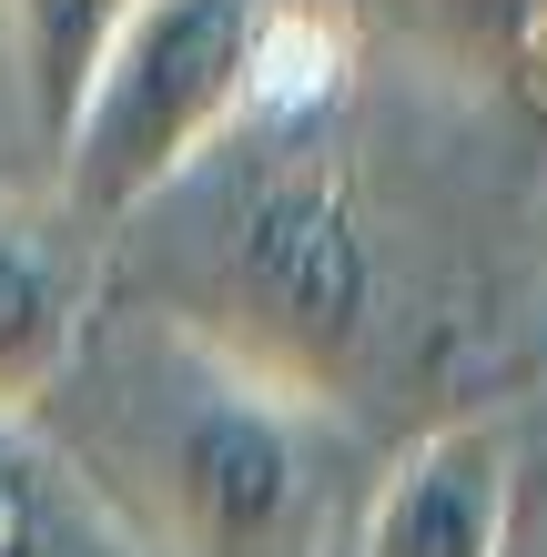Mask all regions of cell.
<instances>
[{"label":"cell","instance_id":"obj_8","mask_svg":"<svg viewBox=\"0 0 547 557\" xmlns=\"http://www.w3.org/2000/svg\"><path fill=\"white\" fill-rule=\"evenodd\" d=\"M133 0H0V41H11V72H21V102L41 122V143L72 133L91 72H102L112 30Z\"/></svg>","mask_w":547,"mask_h":557},{"label":"cell","instance_id":"obj_3","mask_svg":"<svg viewBox=\"0 0 547 557\" xmlns=\"http://www.w3.org/2000/svg\"><path fill=\"white\" fill-rule=\"evenodd\" d=\"M183 345V335H173ZM192 385L163 396V425H142L152 476V557H304L314 537V446L304 406L223 375L183 345Z\"/></svg>","mask_w":547,"mask_h":557},{"label":"cell","instance_id":"obj_4","mask_svg":"<svg viewBox=\"0 0 547 557\" xmlns=\"http://www.w3.org/2000/svg\"><path fill=\"white\" fill-rule=\"evenodd\" d=\"M507 528H518V436L497 416H457L385 467L356 557H507Z\"/></svg>","mask_w":547,"mask_h":557},{"label":"cell","instance_id":"obj_2","mask_svg":"<svg viewBox=\"0 0 547 557\" xmlns=\"http://www.w3.org/2000/svg\"><path fill=\"white\" fill-rule=\"evenodd\" d=\"M253 51L264 0H133L91 72L72 133H61V223L72 234H133L163 213L253 112Z\"/></svg>","mask_w":547,"mask_h":557},{"label":"cell","instance_id":"obj_5","mask_svg":"<svg viewBox=\"0 0 547 557\" xmlns=\"http://www.w3.org/2000/svg\"><path fill=\"white\" fill-rule=\"evenodd\" d=\"M91 345V274L82 244L30 213H0V416H30L82 375Z\"/></svg>","mask_w":547,"mask_h":557},{"label":"cell","instance_id":"obj_1","mask_svg":"<svg viewBox=\"0 0 547 557\" xmlns=\"http://www.w3.org/2000/svg\"><path fill=\"white\" fill-rule=\"evenodd\" d=\"M183 193L192 234L163 284V324L223 375L314 416L375 345V223L356 173L314 143H253L223 183L192 173Z\"/></svg>","mask_w":547,"mask_h":557},{"label":"cell","instance_id":"obj_7","mask_svg":"<svg viewBox=\"0 0 547 557\" xmlns=\"http://www.w3.org/2000/svg\"><path fill=\"white\" fill-rule=\"evenodd\" d=\"M356 41H396L457 82H507L518 51L547 30V0H345Z\"/></svg>","mask_w":547,"mask_h":557},{"label":"cell","instance_id":"obj_6","mask_svg":"<svg viewBox=\"0 0 547 557\" xmlns=\"http://www.w3.org/2000/svg\"><path fill=\"white\" fill-rule=\"evenodd\" d=\"M0 557H152L30 416H0Z\"/></svg>","mask_w":547,"mask_h":557}]
</instances>
